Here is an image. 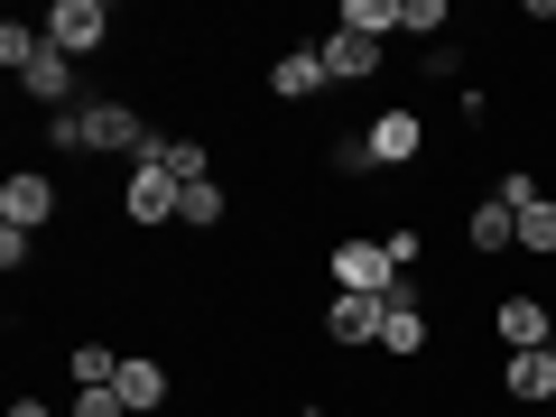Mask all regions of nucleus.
Masks as SVG:
<instances>
[{
	"mask_svg": "<svg viewBox=\"0 0 556 417\" xmlns=\"http://www.w3.org/2000/svg\"><path fill=\"white\" fill-rule=\"evenodd\" d=\"M177 195H186V186H177V177H167V167H159V159H139V167H130V186H121V214H130V223H139V232H159V223H167V214H177Z\"/></svg>",
	"mask_w": 556,
	"mask_h": 417,
	"instance_id": "39448f33",
	"label": "nucleus"
},
{
	"mask_svg": "<svg viewBox=\"0 0 556 417\" xmlns=\"http://www.w3.org/2000/svg\"><path fill=\"white\" fill-rule=\"evenodd\" d=\"M269 93H278V102H306V93H325V56H316V47H288V56L269 65Z\"/></svg>",
	"mask_w": 556,
	"mask_h": 417,
	"instance_id": "4468645a",
	"label": "nucleus"
},
{
	"mask_svg": "<svg viewBox=\"0 0 556 417\" xmlns=\"http://www.w3.org/2000/svg\"><path fill=\"white\" fill-rule=\"evenodd\" d=\"M316 56H325V84H371L380 47H371V38H353V28H325V38H316Z\"/></svg>",
	"mask_w": 556,
	"mask_h": 417,
	"instance_id": "f8f14e48",
	"label": "nucleus"
},
{
	"mask_svg": "<svg viewBox=\"0 0 556 417\" xmlns=\"http://www.w3.org/2000/svg\"><path fill=\"white\" fill-rule=\"evenodd\" d=\"M519 251H529V260H556V195L519 204Z\"/></svg>",
	"mask_w": 556,
	"mask_h": 417,
	"instance_id": "6ab92c4d",
	"label": "nucleus"
},
{
	"mask_svg": "<svg viewBox=\"0 0 556 417\" xmlns=\"http://www.w3.org/2000/svg\"><path fill=\"white\" fill-rule=\"evenodd\" d=\"M56 177H47V167H10V177H0V223H10V232H47V223H56Z\"/></svg>",
	"mask_w": 556,
	"mask_h": 417,
	"instance_id": "20e7f679",
	"label": "nucleus"
},
{
	"mask_svg": "<svg viewBox=\"0 0 556 417\" xmlns=\"http://www.w3.org/2000/svg\"><path fill=\"white\" fill-rule=\"evenodd\" d=\"M47 47H56V56H102V47H112V10H102V0H56V10H47Z\"/></svg>",
	"mask_w": 556,
	"mask_h": 417,
	"instance_id": "7ed1b4c3",
	"label": "nucleus"
},
{
	"mask_svg": "<svg viewBox=\"0 0 556 417\" xmlns=\"http://www.w3.org/2000/svg\"><path fill=\"white\" fill-rule=\"evenodd\" d=\"M334 177H371V139H334Z\"/></svg>",
	"mask_w": 556,
	"mask_h": 417,
	"instance_id": "5701e85b",
	"label": "nucleus"
},
{
	"mask_svg": "<svg viewBox=\"0 0 556 417\" xmlns=\"http://www.w3.org/2000/svg\"><path fill=\"white\" fill-rule=\"evenodd\" d=\"M10 417H56V408H47V399H28V390H20V399H10Z\"/></svg>",
	"mask_w": 556,
	"mask_h": 417,
	"instance_id": "393cba45",
	"label": "nucleus"
},
{
	"mask_svg": "<svg viewBox=\"0 0 556 417\" xmlns=\"http://www.w3.org/2000/svg\"><path fill=\"white\" fill-rule=\"evenodd\" d=\"M501 399H519V408L547 417L556 408V353H510L501 362Z\"/></svg>",
	"mask_w": 556,
	"mask_h": 417,
	"instance_id": "6e6552de",
	"label": "nucleus"
},
{
	"mask_svg": "<svg viewBox=\"0 0 556 417\" xmlns=\"http://www.w3.org/2000/svg\"><path fill=\"white\" fill-rule=\"evenodd\" d=\"M75 417H130V408H121V390H75Z\"/></svg>",
	"mask_w": 556,
	"mask_h": 417,
	"instance_id": "b1692460",
	"label": "nucleus"
},
{
	"mask_svg": "<svg viewBox=\"0 0 556 417\" xmlns=\"http://www.w3.org/2000/svg\"><path fill=\"white\" fill-rule=\"evenodd\" d=\"M380 325H390V298H334L325 306V343H343V353L380 343Z\"/></svg>",
	"mask_w": 556,
	"mask_h": 417,
	"instance_id": "0eeeda50",
	"label": "nucleus"
},
{
	"mask_svg": "<svg viewBox=\"0 0 556 417\" xmlns=\"http://www.w3.org/2000/svg\"><path fill=\"white\" fill-rule=\"evenodd\" d=\"M75 121H84V149H102V159H149L159 149V130H149V112L139 102H75Z\"/></svg>",
	"mask_w": 556,
	"mask_h": 417,
	"instance_id": "f257e3e1",
	"label": "nucleus"
},
{
	"mask_svg": "<svg viewBox=\"0 0 556 417\" xmlns=\"http://www.w3.org/2000/svg\"><path fill=\"white\" fill-rule=\"evenodd\" d=\"M455 20V10H445V0H399V38H427L437 47V28Z\"/></svg>",
	"mask_w": 556,
	"mask_h": 417,
	"instance_id": "aec40b11",
	"label": "nucleus"
},
{
	"mask_svg": "<svg viewBox=\"0 0 556 417\" xmlns=\"http://www.w3.org/2000/svg\"><path fill=\"white\" fill-rule=\"evenodd\" d=\"M149 159H159V167H167L177 186H204V167H214V149H204V139H167V130H159V149H149Z\"/></svg>",
	"mask_w": 556,
	"mask_h": 417,
	"instance_id": "f3484780",
	"label": "nucleus"
},
{
	"mask_svg": "<svg viewBox=\"0 0 556 417\" xmlns=\"http://www.w3.org/2000/svg\"><path fill=\"white\" fill-rule=\"evenodd\" d=\"M223 214H232V195H223L214 177H204V186H186V195H177V223H186V232H214Z\"/></svg>",
	"mask_w": 556,
	"mask_h": 417,
	"instance_id": "a211bd4d",
	"label": "nucleus"
},
{
	"mask_svg": "<svg viewBox=\"0 0 556 417\" xmlns=\"http://www.w3.org/2000/svg\"><path fill=\"white\" fill-rule=\"evenodd\" d=\"M121 408L130 417H167V362H149V353H121Z\"/></svg>",
	"mask_w": 556,
	"mask_h": 417,
	"instance_id": "1a4fd4ad",
	"label": "nucleus"
},
{
	"mask_svg": "<svg viewBox=\"0 0 556 417\" xmlns=\"http://www.w3.org/2000/svg\"><path fill=\"white\" fill-rule=\"evenodd\" d=\"M28 260H38V232H10V223H0V269L20 278V269H28Z\"/></svg>",
	"mask_w": 556,
	"mask_h": 417,
	"instance_id": "4be33fe9",
	"label": "nucleus"
},
{
	"mask_svg": "<svg viewBox=\"0 0 556 417\" xmlns=\"http://www.w3.org/2000/svg\"><path fill=\"white\" fill-rule=\"evenodd\" d=\"M362 139H371V167H417V149H427V121H417V112H380Z\"/></svg>",
	"mask_w": 556,
	"mask_h": 417,
	"instance_id": "9d476101",
	"label": "nucleus"
},
{
	"mask_svg": "<svg viewBox=\"0 0 556 417\" xmlns=\"http://www.w3.org/2000/svg\"><path fill=\"white\" fill-rule=\"evenodd\" d=\"M492 334H501V353H547L556 316H547L538 298H501V306H492Z\"/></svg>",
	"mask_w": 556,
	"mask_h": 417,
	"instance_id": "423d86ee",
	"label": "nucleus"
},
{
	"mask_svg": "<svg viewBox=\"0 0 556 417\" xmlns=\"http://www.w3.org/2000/svg\"><path fill=\"white\" fill-rule=\"evenodd\" d=\"M28 102H56V112H75V56H56V47H38V65L20 75Z\"/></svg>",
	"mask_w": 556,
	"mask_h": 417,
	"instance_id": "ddd939ff",
	"label": "nucleus"
},
{
	"mask_svg": "<svg viewBox=\"0 0 556 417\" xmlns=\"http://www.w3.org/2000/svg\"><path fill=\"white\" fill-rule=\"evenodd\" d=\"M464 241H473L482 260H510V251H519V204H501V195H482L473 214H464Z\"/></svg>",
	"mask_w": 556,
	"mask_h": 417,
	"instance_id": "9b49d317",
	"label": "nucleus"
},
{
	"mask_svg": "<svg viewBox=\"0 0 556 417\" xmlns=\"http://www.w3.org/2000/svg\"><path fill=\"white\" fill-rule=\"evenodd\" d=\"M334 28H353V38L390 47V38H399V0H343V20H334Z\"/></svg>",
	"mask_w": 556,
	"mask_h": 417,
	"instance_id": "dca6fc26",
	"label": "nucleus"
},
{
	"mask_svg": "<svg viewBox=\"0 0 556 417\" xmlns=\"http://www.w3.org/2000/svg\"><path fill=\"white\" fill-rule=\"evenodd\" d=\"M399 278H408V269L390 260V241H371V232L334 241V298H390Z\"/></svg>",
	"mask_w": 556,
	"mask_h": 417,
	"instance_id": "f03ea898",
	"label": "nucleus"
},
{
	"mask_svg": "<svg viewBox=\"0 0 556 417\" xmlns=\"http://www.w3.org/2000/svg\"><path fill=\"white\" fill-rule=\"evenodd\" d=\"M65 371H75V390H112V380H121V353H112L102 334H84L75 353H65Z\"/></svg>",
	"mask_w": 556,
	"mask_h": 417,
	"instance_id": "2eb2a0df",
	"label": "nucleus"
},
{
	"mask_svg": "<svg viewBox=\"0 0 556 417\" xmlns=\"http://www.w3.org/2000/svg\"><path fill=\"white\" fill-rule=\"evenodd\" d=\"M417 75H427V84H455V75H464V47H455V38L417 47Z\"/></svg>",
	"mask_w": 556,
	"mask_h": 417,
	"instance_id": "412c9836",
	"label": "nucleus"
},
{
	"mask_svg": "<svg viewBox=\"0 0 556 417\" xmlns=\"http://www.w3.org/2000/svg\"><path fill=\"white\" fill-rule=\"evenodd\" d=\"M547 353H556V334H547Z\"/></svg>",
	"mask_w": 556,
	"mask_h": 417,
	"instance_id": "a878e982",
	"label": "nucleus"
}]
</instances>
